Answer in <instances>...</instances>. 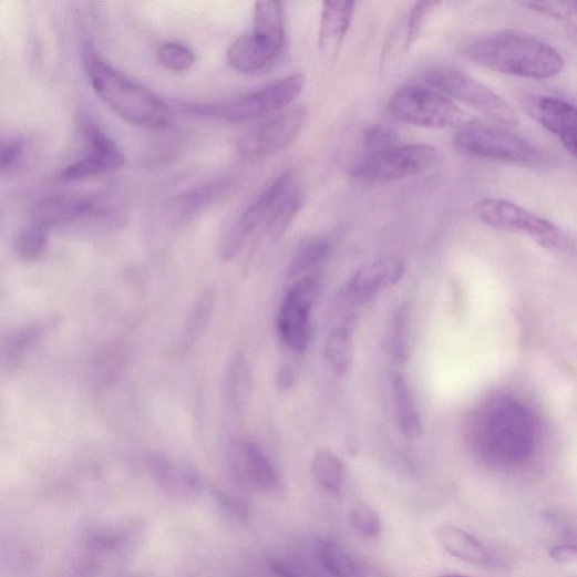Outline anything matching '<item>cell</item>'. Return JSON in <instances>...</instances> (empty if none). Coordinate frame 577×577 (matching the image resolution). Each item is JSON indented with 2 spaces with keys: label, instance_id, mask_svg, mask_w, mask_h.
I'll list each match as a JSON object with an SVG mask.
<instances>
[{
  "label": "cell",
  "instance_id": "cell-6",
  "mask_svg": "<svg viewBox=\"0 0 577 577\" xmlns=\"http://www.w3.org/2000/svg\"><path fill=\"white\" fill-rule=\"evenodd\" d=\"M422 80L427 87L464 103L496 124H519L518 113L503 97L460 70L432 69L424 73Z\"/></svg>",
  "mask_w": 577,
  "mask_h": 577
},
{
  "label": "cell",
  "instance_id": "cell-13",
  "mask_svg": "<svg viewBox=\"0 0 577 577\" xmlns=\"http://www.w3.org/2000/svg\"><path fill=\"white\" fill-rule=\"evenodd\" d=\"M81 130L86 145L84 154L60 173L61 179H86L114 172L123 166L122 151L93 120L84 117Z\"/></svg>",
  "mask_w": 577,
  "mask_h": 577
},
{
  "label": "cell",
  "instance_id": "cell-4",
  "mask_svg": "<svg viewBox=\"0 0 577 577\" xmlns=\"http://www.w3.org/2000/svg\"><path fill=\"white\" fill-rule=\"evenodd\" d=\"M456 148L464 155L529 168L548 165L547 156L528 141L497 127L468 124L455 137Z\"/></svg>",
  "mask_w": 577,
  "mask_h": 577
},
{
  "label": "cell",
  "instance_id": "cell-10",
  "mask_svg": "<svg viewBox=\"0 0 577 577\" xmlns=\"http://www.w3.org/2000/svg\"><path fill=\"white\" fill-rule=\"evenodd\" d=\"M296 186L293 174L284 173L249 203L225 233L220 248L221 258L226 261L233 260L246 237L259 226L267 224Z\"/></svg>",
  "mask_w": 577,
  "mask_h": 577
},
{
  "label": "cell",
  "instance_id": "cell-12",
  "mask_svg": "<svg viewBox=\"0 0 577 577\" xmlns=\"http://www.w3.org/2000/svg\"><path fill=\"white\" fill-rule=\"evenodd\" d=\"M320 291V277L300 278L288 291L278 316V331L287 347L298 353L308 350L312 339L310 310Z\"/></svg>",
  "mask_w": 577,
  "mask_h": 577
},
{
  "label": "cell",
  "instance_id": "cell-11",
  "mask_svg": "<svg viewBox=\"0 0 577 577\" xmlns=\"http://www.w3.org/2000/svg\"><path fill=\"white\" fill-rule=\"evenodd\" d=\"M307 115V107L295 106L254 127L238 141L237 155L241 159L258 161L278 154L299 135Z\"/></svg>",
  "mask_w": 577,
  "mask_h": 577
},
{
  "label": "cell",
  "instance_id": "cell-1",
  "mask_svg": "<svg viewBox=\"0 0 577 577\" xmlns=\"http://www.w3.org/2000/svg\"><path fill=\"white\" fill-rule=\"evenodd\" d=\"M464 52L485 69L529 80L554 79L565 65L557 50L521 31L503 30L481 35L472 40Z\"/></svg>",
  "mask_w": 577,
  "mask_h": 577
},
{
  "label": "cell",
  "instance_id": "cell-44",
  "mask_svg": "<svg viewBox=\"0 0 577 577\" xmlns=\"http://www.w3.org/2000/svg\"><path fill=\"white\" fill-rule=\"evenodd\" d=\"M439 577H473V576H467V575H463V574H444Z\"/></svg>",
  "mask_w": 577,
  "mask_h": 577
},
{
  "label": "cell",
  "instance_id": "cell-33",
  "mask_svg": "<svg viewBox=\"0 0 577 577\" xmlns=\"http://www.w3.org/2000/svg\"><path fill=\"white\" fill-rule=\"evenodd\" d=\"M125 351L122 346L111 344L99 356L95 364V380L100 387L111 384L122 371Z\"/></svg>",
  "mask_w": 577,
  "mask_h": 577
},
{
  "label": "cell",
  "instance_id": "cell-29",
  "mask_svg": "<svg viewBox=\"0 0 577 577\" xmlns=\"http://www.w3.org/2000/svg\"><path fill=\"white\" fill-rule=\"evenodd\" d=\"M43 330L41 326H30L8 337L0 344V363L9 369L17 367L25 353L41 339Z\"/></svg>",
  "mask_w": 577,
  "mask_h": 577
},
{
  "label": "cell",
  "instance_id": "cell-34",
  "mask_svg": "<svg viewBox=\"0 0 577 577\" xmlns=\"http://www.w3.org/2000/svg\"><path fill=\"white\" fill-rule=\"evenodd\" d=\"M158 60L166 70L182 73L195 66L196 54L184 44L168 42L159 47Z\"/></svg>",
  "mask_w": 577,
  "mask_h": 577
},
{
  "label": "cell",
  "instance_id": "cell-8",
  "mask_svg": "<svg viewBox=\"0 0 577 577\" xmlns=\"http://www.w3.org/2000/svg\"><path fill=\"white\" fill-rule=\"evenodd\" d=\"M391 113L400 121L441 131L464 126L468 115L455 102L443 94L422 86H405L391 99Z\"/></svg>",
  "mask_w": 577,
  "mask_h": 577
},
{
  "label": "cell",
  "instance_id": "cell-7",
  "mask_svg": "<svg viewBox=\"0 0 577 577\" xmlns=\"http://www.w3.org/2000/svg\"><path fill=\"white\" fill-rule=\"evenodd\" d=\"M476 217L485 225L523 234L553 251H569L573 238L557 225L525 208L501 199H483L474 206Z\"/></svg>",
  "mask_w": 577,
  "mask_h": 577
},
{
  "label": "cell",
  "instance_id": "cell-31",
  "mask_svg": "<svg viewBox=\"0 0 577 577\" xmlns=\"http://www.w3.org/2000/svg\"><path fill=\"white\" fill-rule=\"evenodd\" d=\"M351 329L340 328L333 331L326 346L327 359L337 374H344L352 360Z\"/></svg>",
  "mask_w": 577,
  "mask_h": 577
},
{
  "label": "cell",
  "instance_id": "cell-38",
  "mask_svg": "<svg viewBox=\"0 0 577 577\" xmlns=\"http://www.w3.org/2000/svg\"><path fill=\"white\" fill-rule=\"evenodd\" d=\"M27 155V144L18 137L0 136V172L17 168Z\"/></svg>",
  "mask_w": 577,
  "mask_h": 577
},
{
  "label": "cell",
  "instance_id": "cell-37",
  "mask_svg": "<svg viewBox=\"0 0 577 577\" xmlns=\"http://www.w3.org/2000/svg\"><path fill=\"white\" fill-rule=\"evenodd\" d=\"M350 523L360 535L370 539L377 538L382 530L377 512L367 504H360L351 511Z\"/></svg>",
  "mask_w": 577,
  "mask_h": 577
},
{
  "label": "cell",
  "instance_id": "cell-17",
  "mask_svg": "<svg viewBox=\"0 0 577 577\" xmlns=\"http://www.w3.org/2000/svg\"><path fill=\"white\" fill-rule=\"evenodd\" d=\"M436 540L445 553L470 564L491 567L499 560L484 543L454 525L440 526Z\"/></svg>",
  "mask_w": 577,
  "mask_h": 577
},
{
  "label": "cell",
  "instance_id": "cell-14",
  "mask_svg": "<svg viewBox=\"0 0 577 577\" xmlns=\"http://www.w3.org/2000/svg\"><path fill=\"white\" fill-rule=\"evenodd\" d=\"M112 208L105 198L78 194H58L39 200L32 213V223L45 229L71 226L80 220L107 218Z\"/></svg>",
  "mask_w": 577,
  "mask_h": 577
},
{
  "label": "cell",
  "instance_id": "cell-9",
  "mask_svg": "<svg viewBox=\"0 0 577 577\" xmlns=\"http://www.w3.org/2000/svg\"><path fill=\"white\" fill-rule=\"evenodd\" d=\"M440 158L439 151L427 144L398 145L369 154L354 166L353 178L367 183L400 181L432 168Z\"/></svg>",
  "mask_w": 577,
  "mask_h": 577
},
{
  "label": "cell",
  "instance_id": "cell-25",
  "mask_svg": "<svg viewBox=\"0 0 577 577\" xmlns=\"http://www.w3.org/2000/svg\"><path fill=\"white\" fill-rule=\"evenodd\" d=\"M214 306L215 293L210 289L205 290L197 298L187 316L182 334L183 349H188L200 340L210 323Z\"/></svg>",
  "mask_w": 577,
  "mask_h": 577
},
{
  "label": "cell",
  "instance_id": "cell-20",
  "mask_svg": "<svg viewBox=\"0 0 577 577\" xmlns=\"http://www.w3.org/2000/svg\"><path fill=\"white\" fill-rule=\"evenodd\" d=\"M229 184L226 179H219L186 192L173 202L171 206L172 217L176 221L194 218L223 197L228 190Z\"/></svg>",
  "mask_w": 577,
  "mask_h": 577
},
{
  "label": "cell",
  "instance_id": "cell-5",
  "mask_svg": "<svg viewBox=\"0 0 577 577\" xmlns=\"http://www.w3.org/2000/svg\"><path fill=\"white\" fill-rule=\"evenodd\" d=\"M498 420L492 414L491 433H483L477 441V453L487 464L496 467H516L527 462L534 453V433L522 410L498 405Z\"/></svg>",
  "mask_w": 577,
  "mask_h": 577
},
{
  "label": "cell",
  "instance_id": "cell-2",
  "mask_svg": "<svg viewBox=\"0 0 577 577\" xmlns=\"http://www.w3.org/2000/svg\"><path fill=\"white\" fill-rule=\"evenodd\" d=\"M84 68L97 96L120 119L150 130L172 123V110L163 100L112 68L90 47L84 51Z\"/></svg>",
  "mask_w": 577,
  "mask_h": 577
},
{
  "label": "cell",
  "instance_id": "cell-18",
  "mask_svg": "<svg viewBox=\"0 0 577 577\" xmlns=\"http://www.w3.org/2000/svg\"><path fill=\"white\" fill-rule=\"evenodd\" d=\"M356 10L353 2H326L320 13L318 47L320 53L333 59L338 55L350 29Z\"/></svg>",
  "mask_w": 577,
  "mask_h": 577
},
{
  "label": "cell",
  "instance_id": "cell-41",
  "mask_svg": "<svg viewBox=\"0 0 577 577\" xmlns=\"http://www.w3.org/2000/svg\"><path fill=\"white\" fill-rule=\"evenodd\" d=\"M549 556L557 563L569 564L575 561L577 553L574 545H556L550 548Z\"/></svg>",
  "mask_w": 577,
  "mask_h": 577
},
{
  "label": "cell",
  "instance_id": "cell-27",
  "mask_svg": "<svg viewBox=\"0 0 577 577\" xmlns=\"http://www.w3.org/2000/svg\"><path fill=\"white\" fill-rule=\"evenodd\" d=\"M316 550L320 563L333 577H361L359 563L336 542L320 540Z\"/></svg>",
  "mask_w": 577,
  "mask_h": 577
},
{
  "label": "cell",
  "instance_id": "cell-3",
  "mask_svg": "<svg viewBox=\"0 0 577 577\" xmlns=\"http://www.w3.org/2000/svg\"><path fill=\"white\" fill-rule=\"evenodd\" d=\"M302 74L290 75L262 90L215 103H186V111L233 123L258 120L286 111L305 87Z\"/></svg>",
  "mask_w": 577,
  "mask_h": 577
},
{
  "label": "cell",
  "instance_id": "cell-21",
  "mask_svg": "<svg viewBox=\"0 0 577 577\" xmlns=\"http://www.w3.org/2000/svg\"><path fill=\"white\" fill-rule=\"evenodd\" d=\"M253 33L262 38L279 53L286 43L284 4L277 0H264L254 7Z\"/></svg>",
  "mask_w": 577,
  "mask_h": 577
},
{
  "label": "cell",
  "instance_id": "cell-23",
  "mask_svg": "<svg viewBox=\"0 0 577 577\" xmlns=\"http://www.w3.org/2000/svg\"><path fill=\"white\" fill-rule=\"evenodd\" d=\"M392 384L400 430L404 436L418 439L422 434V422L409 384L400 373L394 374Z\"/></svg>",
  "mask_w": 577,
  "mask_h": 577
},
{
  "label": "cell",
  "instance_id": "cell-16",
  "mask_svg": "<svg viewBox=\"0 0 577 577\" xmlns=\"http://www.w3.org/2000/svg\"><path fill=\"white\" fill-rule=\"evenodd\" d=\"M405 275V266L396 256H384L358 270L343 289V300L361 306L377 295L398 285Z\"/></svg>",
  "mask_w": 577,
  "mask_h": 577
},
{
  "label": "cell",
  "instance_id": "cell-39",
  "mask_svg": "<svg viewBox=\"0 0 577 577\" xmlns=\"http://www.w3.org/2000/svg\"><path fill=\"white\" fill-rule=\"evenodd\" d=\"M441 3L426 2L416 4L409 17L408 23V45L410 47L423 29L426 19L440 7Z\"/></svg>",
  "mask_w": 577,
  "mask_h": 577
},
{
  "label": "cell",
  "instance_id": "cell-42",
  "mask_svg": "<svg viewBox=\"0 0 577 577\" xmlns=\"http://www.w3.org/2000/svg\"><path fill=\"white\" fill-rule=\"evenodd\" d=\"M278 387L282 391H288L293 387L295 374L289 365L282 367L278 372L277 378Z\"/></svg>",
  "mask_w": 577,
  "mask_h": 577
},
{
  "label": "cell",
  "instance_id": "cell-35",
  "mask_svg": "<svg viewBox=\"0 0 577 577\" xmlns=\"http://www.w3.org/2000/svg\"><path fill=\"white\" fill-rule=\"evenodd\" d=\"M362 144L369 154H374L395 147L401 144V141L394 127L377 123L365 127L362 135Z\"/></svg>",
  "mask_w": 577,
  "mask_h": 577
},
{
  "label": "cell",
  "instance_id": "cell-40",
  "mask_svg": "<svg viewBox=\"0 0 577 577\" xmlns=\"http://www.w3.org/2000/svg\"><path fill=\"white\" fill-rule=\"evenodd\" d=\"M523 6L557 20H569L576 12L574 2H526Z\"/></svg>",
  "mask_w": 577,
  "mask_h": 577
},
{
  "label": "cell",
  "instance_id": "cell-26",
  "mask_svg": "<svg viewBox=\"0 0 577 577\" xmlns=\"http://www.w3.org/2000/svg\"><path fill=\"white\" fill-rule=\"evenodd\" d=\"M332 241L316 237L305 241L295 253L288 269V277L295 279L322 265L331 254Z\"/></svg>",
  "mask_w": 577,
  "mask_h": 577
},
{
  "label": "cell",
  "instance_id": "cell-15",
  "mask_svg": "<svg viewBox=\"0 0 577 577\" xmlns=\"http://www.w3.org/2000/svg\"><path fill=\"white\" fill-rule=\"evenodd\" d=\"M522 106L546 131L557 136L571 156H576V109L571 103L533 94L522 100Z\"/></svg>",
  "mask_w": 577,
  "mask_h": 577
},
{
  "label": "cell",
  "instance_id": "cell-28",
  "mask_svg": "<svg viewBox=\"0 0 577 577\" xmlns=\"http://www.w3.org/2000/svg\"><path fill=\"white\" fill-rule=\"evenodd\" d=\"M312 474L320 487L338 494L344 483L346 472L341 461L327 449L318 451L312 460Z\"/></svg>",
  "mask_w": 577,
  "mask_h": 577
},
{
  "label": "cell",
  "instance_id": "cell-19",
  "mask_svg": "<svg viewBox=\"0 0 577 577\" xmlns=\"http://www.w3.org/2000/svg\"><path fill=\"white\" fill-rule=\"evenodd\" d=\"M262 38L245 34L236 39L227 50L230 66L241 73H259L266 71L280 56Z\"/></svg>",
  "mask_w": 577,
  "mask_h": 577
},
{
  "label": "cell",
  "instance_id": "cell-30",
  "mask_svg": "<svg viewBox=\"0 0 577 577\" xmlns=\"http://www.w3.org/2000/svg\"><path fill=\"white\" fill-rule=\"evenodd\" d=\"M301 203L300 190L298 186H296L265 225L266 235L271 240L277 241L285 235L286 230L297 216Z\"/></svg>",
  "mask_w": 577,
  "mask_h": 577
},
{
  "label": "cell",
  "instance_id": "cell-22",
  "mask_svg": "<svg viewBox=\"0 0 577 577\" xmlns=\"http://www.w3.org/2000/svg\"><path fill=\"white\" fill-rule=\"evenodd\" d=\"M234 449L248 477L256 486L270 490L277 485L275 467L259 444L250 440H240L235 443Z\"/></svg>",
  "mask_w": 577,
  "mask_h": 577
},
{
  "label": "cell",
  "instance_id": "cell-24",
  "mask_svg": "<svg viewBox=\"0 0 577 577\" xmlns=\"http://www.w3.org/2000/svg\"><path fill=\"white\" fill-rule=\"evenodd\" d=\"M227 387L229 400L236 411H243L249 403L253 393V377L246 357L236 353L228 365Z\"/></svg>",
  "mask_w": 577,
  "mask_h": 577
},
{
  "label": "cell",
  "instance_id": "cell-36",
  "mask_svg": "<svg viewBox=\"0 0 577 577\" xmlns=\"http://www.w3.org/2000/svg\"><path fill=\"white\" fill-rule=\"evenodd\" d=\"M392 350L399 362H405L410 357L411 333L409 311L401 306L395 311L392 326Z\"/></svg>",
  "mask_w": 577,
  "mask_h": 577
},
{
  "label": "cell",
  "instance_id": "cell-32",
  "mask_svg": "<svg viewBox=\"0 0 577 577\" xmlns=\"http://www.w3.org/2000/svg\"><path fill=\"white\" fill-rule=\"evenodd\" d=\"M48 231L35 223L20 230L16 239V249L22 259L35 261L41 258L48 245Z\"/></svg>",
  "mask_w": 577,
  "mask_h": 577
},
{
  "label": "cell",
  "instance_id": "cell-43",
  "mask_svg": "<svg viewBox=\"0 0 577 577\" xmlns=\"http://www.w3.org/2000/svg\"><path fill=\"white\" fill-rule=\"evenodd\" d=\"M270 567L277 577H300L297 574L292 573L286 565L279 561H271Z\"/></svg>",
  "mask_w": 577,
  "mask_h": 577
}]
</instances>
